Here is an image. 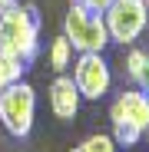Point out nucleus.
Listing matches in <instances>:
<instances>
[{"instance_id":"nucleus-2","label":"nucleus","mask_w":149,"mask_h":152,"mask_svg":"<svg viewBox=\"0 0 149 152\" xmlns=\"http://www.w3.org/2000/svg\"><path fill=\"white\" fill-rule=\"evenodd\" d=\"M63 37L70 40V46L76 53H103L109 46V33H106L103 13L76 4V0L70 4V10L63 17Z\"/></svg>"},{"instance_id":"nucleus-12","label":"nucleus","mask_w":149,"mask_h":152,"mask_svg":"<svg viewBox=\"0 0 149 152\" xmlns=\"http://www.w3.org/2000/svg\"><path fill=\"white\" fill-rule=\"evenodd\" d=\"M139 139H142V129H136V126H113V142L116 145L133 149V145H139Z\"/></svg>"},{"instance_id":"nucleus-5","label":"nucleus","mask_w":149,"mask_h":152,"mask_svg":"<svg viewBox=\"0 0 149 152\" xmlns=\"http://www.w3.org/2000/svg\"><path fill=\"white\" fill-rule=\"evenodd\" d=\"M70 80L76 83L83 99H103L113 86V73H109V63L103 60V53H80Z\"/></svg>"},{"instance_id":"nucleus-16","label":"nucleus","mask_w":149,"mask_h":152,"mask_svg":"<svg viewBox=\"0 0 149 152\" xmlns=\"http://www.w3.org/2000/svg\"><path fill=\"white\" fill-rule=\"evenodd\" d=\"M142 136H146V142H149V126H146V132H142Z\"/></svg>"},{"instance_id":"nucleus-15","label":"nucleus","mask_w":149,"mask_h":152,"mask_svg":"<svg viewBox=\"0 0 149 152\" xmlns=\"http://www.w3.org/2000/svg\"><path fill=\"white\" fill-rule=\"evenodd\" d=\"M142 4H146V17H149V0H142Z\"/></svg>"},{"instance_id":"nucleus-3","label":"nucleus","mask_w":149,"mask_h":152,"mask_svg":"<svg viewBox=\"0 0 149 152\" xmlns=\"http://www.w3.org/2000/svg\"><path fill=\"white\" fill-rule=\"evenodd\" d=\"M33 116H37V93L30 83L17 80V83H7L0 89V126L10 136H17V139L30 136Z\"/></svg>"},{"instance_id":"nucleus-4","label":"nucleus","mask_w":149,"mask_h":152,"mask_svg":"<svg viewBox=\"0 0 149 152\" xmlns=\"http://www.w3.org/2000/svg\"><path fill=\"white\" fill-rule=\"evenodd\" d=\"M103 23H106L109 43L133 46L142 37V30L149 27L146 4H142V0H113V4L103 10Z\"/></svg>"},{"instance_id":"nucleus-1","label":"nucleus","mask_w":149,"mask_h":152,"mask_svg":"<svg viewBox=\"0 0 149 152\" xmlns=\"http://www.w3.org/2000/svg\"><path fill=\"white\" fill-rule=\"evenodd\" d=\"M0 53L33 63L40 53V10L33 4H13L0 10Z\"/></svg>"},{"instance_id":"nucleus-6","label":"nucleus","mask_w":149,"mask_h":152,"mask_svg":"<svg viewBox=\"0 0 149 152\" xmlns=\"http://www.w3.org/2000/svg\"><path fill=\"white\" fill-rule=\"evenodd\" d=\"M109 122L113 126H136V129L146 132V126H149V96L139 93V89H123L109 106Z\"/></svg>"},{"instance_id":"nucleus-11","label":"nucleus","mask_w":149,"mask_h":152,"mask_svg":"<svg viewBox=\"0 0 149 152\" xmlns=\"http://www.w3.org/2000/svg\"><path fill=\"white\" fill-rule=\"evenodd\" d=\"M23 69H27V63H20L17 56H7V53H0V89H4L7 83H17Z\"/></svg>"},{"instance_id":"nucleus-10","label":"nucleus","mask_w":149,"mask_h":152,"mask_svg":"<svg viewBox=\"0 0 149 152\" xmlns=\"http://www.w3.org/2000/svg\"><path fill=\"white\" fill-rule=\"evenodd\" d=\"M119 145L113 142V136H106V132H93V136H86L80 145H73L70 152H116Z\"/></svg>"},{"instance_id":"nucleus-13","label":"nucleus","mask_w":149,"mask_h":152,"mask_svg":"<svg viewBox=\"0 0 149 152\" xmlns=\"http://www.w3.org/2000/svg\"><path fill=\"white\" fill-rule=\"evenodd\" d=\"M76 4H83V7H90V10H96V13H103L113 0H76Z\"/></svg>"},{"instance_id":"nucleus-14","label":"nucleus","mask_w":149,"mask_h":152,"mask_svg":"<svg viewBox=\"0 0 149 152\" xmlns=\"http://www.w3.org/2000/svg\"><path fill=\"white\" fill-rule=\"evenodd\" d=\"M13 4V0H0V10H4V7H10Z\"/></svg>"},{"instance_id":"nucleus-8","label":"nucleus","mask_w":149,"mask_h":152,"mask_svg":"<svg viewBox=\"0 0 149 152\" xmlns=\"http://www.w3.org/2000/svg\"><path fill=\"white\" fill-rule=\"evenodd\" d=\"M126 73L136 83V89L149 96V53L146 50H129L126 53Z\"/></svg>"},{"instance_id":"nucleus-7","label":"nucleus","mask_w":149,"mask_h":152,"mask_svg":"<svg viewBox=\"0 0 149 152\" xmlns=\"http://www.w3.org/2000/svg\"><path fill=\"white\" fill-rule=\"evenodd\" d=\"M80 103H83V96H80L76 83L60 73L57 80L50 83V109H53V116L63 119V122H73L76 113H80Z\"/></svg>"},{"instance_id":"nucleus-9","label":"nucleus","mask_w":149,"mask_h":152,"mask_svg":"<svg viewBox=\"0 0 149 152\" xmlns=\"http://www.w3.org/2000/svg\"><path fill=\"white\" fill-rule=\"evenodd\" d=\"M50 66H53L57 73H63V69L73 66V46H70V40H66L63 33L50 43Z\"/></svg>"}]
</instances>
